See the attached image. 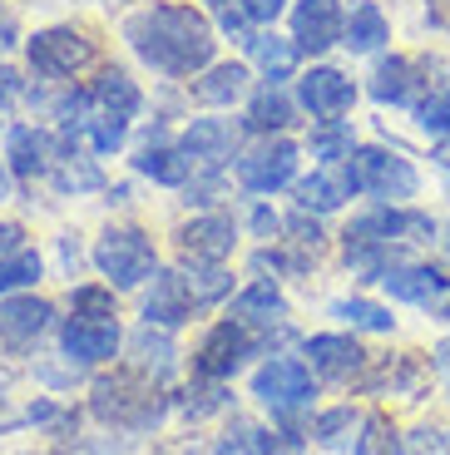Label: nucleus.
<instances>
[{
	"label": "nucleus",
	"instance_id": "2f4dec72",
	"mask_svg": "<svg viewBox=\"0 0 450 455\" xmlns=\"http://www.w3.org/2000/svg\"><path fill=\"white\" fill-rule=\"evenodd\" d=\"M189 292H193V302H223L228 292H233V273H228L223 262H189Z\"/></svg>",
	"mask_w": 450,
	"mask_h": 455
},
{
	"label": "nucleus",
	"instance_id": "0eeeda50",
	"mask_svg": "<svg viewBox=\"0 0 450 455\" xmlns=\"http://www.w3.org/2000/svg\"><path fill=\"white\" fill-rule=\"evenodd\" d=\"M25 55H30V69L40 80H69V75L94 65V40L75 25H50V30L30 35Z\"/></svg>",
	"mask_w": 450,
	"mask_h": 455
},
{
	"label": "nucleus",
	"instance_id": "58836bf2",
	"mask_svg": "<svg viewBox=\"0 0 450 455\" xmlns=\"http://www.w3.org/2000/svg\"><path fill=\"white\" fill-rule=\"evenodd\" d=\"M213 455H258V426L233 421L223 435H218V451Z\"/></svg>",
	"mask_w": 450,
	"mask_h": 455
},
{
	"label": "nucleus",
	"instance_id": "4468645a",
	"mask_svg": "<svg viewBox=\"0 0 450 455\" xmlns=\"http://www.w3.org/2000/svg\"><path fill=\"white\" fill-rule=\"evenodd\" d=\"M426 94H430V80H426V69H421L416 60L391 55V60H382V65L372 69V100H376V104L416 109Z\"/></svg>",
	"mask_w": 450,
	"mask_h": 455
},
{
	"label": "nucleus",
	"instance_id": "49530a36",
	"mask_svg": "<svg viewBox=\"0 0 450 455\" xmlns=\"http://www.w3.org/2000/svg\"><path fill=\"white\" fill-rule=\"evenodd\" d=\"M60 258H65L69 273L79 267V243H75V233H65V238H60Z\"/></svg>",
	"mask_w": 450,
	"mask_h": 455
},
{
	"label": "nucleus",
	"instance_id": "473e14b6",
	"mask_svg": "<svg viewBox=\"0 0 450 455\" xmlns=\"http://www.w3.org/2000/svg\"><path fill=\"white\" fill-rule=\"evenodd\" d=\"M351 455H406V445H401V435H396V426L376 411V416L361 421V435H357V445H351Z\"/></svg>",
	"mask_w": 450,
	"mask_h": 455
},
{
	"label": "nucleus",
	"instance_id": "9b49d317",
	"mask_svg": "<svg viewBox=\"0 0 450 455\" xmlns=\"http://www.w3.org/2000/svg\"><path fill=\"white\" fill-rule=\"evenodd\" d=\"M119 341H125L119 317H69L65 327H60V347H65V356L79 366L109 362V356L119 352Z\"/></svg>",
	"mask_w": 450,
	"mask_h": 455
},
{
	"label": "nucleus",
	"instance_id": "9d476101",
	"mask_svg": "<svg viewBox=\"0 0 450 455\" xmlns=\"http://www.w3.org/2000/svg\"><path fill=\"white\" fill-rule=\"evenodd\" d=\"M361 194V183H357V169H351V159L342 164H322V169H312L307 179L293 183V198L302 213H337L347 198Z\"/></svg>",
	"mask_w": 450,
	"mask_h": 455
},
{
	"label": "nucleus",
	"instance_id": "4c0bfd02",
	"mask_svg": "<svg viewBox=\"0 0 450 455\" xmlns=\"http://www.w3.org/2000/svg\"><path fill=\"white\" fill-rule=\"evenodd\" d=\"M75 317H119L114 287H75Z\"/></svg>",
	"mask_w": 450,
	"mask_h": 455
},
{
	"label": "nucleus",
	"instance_id": "412c9836",
	"mask_svg": "<svg viewBox=\"0 0 450 455\" xmlns=\"http://www.w3.org/2000/svg\"><path fill=\"white\" fill-rule=\"evenodd\" d=\"M382 287L396 297V302H411V307H426L436 312V302L446 297V277H440L436 262H396L391 273L382 277Z\"/></svg>",
	"mask_w": 450,
	"mask_h": 455
},
{
	"label": "nucleus",
	"instance_id": "a18cd8bd",
	"mask_svg": "<svg viewBox=\"0 0 450 455\" xmlns=\"http://www.w3.org/2000/svg\"><path fill=\"white\" fill-rule=\"evenodd\" d=\"M20 238H25V233H20L15 223H0V258H11V252H20Z\"/></svg>",
	"mask_w": 450,
	"mask_h": 455
},
{
	"label": "nucleus",
	"instance_id": "de8ad7c7",
	"mask_svg": "<svg viewBox=\"0 0 450 455\" xmlns=\"http://www.w3.org/2000/svg\"><path fill=\"white\" fill-rule=\"evenodd\" d=\"M15 94H20V80H15V75H11L5 65H0V104H5V100H15Z\"/></svg>",
	"mask_w": 450,
	"mask_h": 455
},
{
	"label": "nucleus",
	"instance_id": "c85d7f7f",
	"mask_svg": "<svg viewBox=\"0 0 450 455\" xmlns=\"http://www.w3.org/2000/svg\"><path fill=\"white\" fill-rule=\"evenodd\" d=\"M307 148H312L317 164H342L357 154V134H351L347 119H317L312 134H307Z\"/></svg>",
	"mask_w": 450,
	"mask_h": 455
},
{
	"label": "nucleus",
	"instance_id": "f03ea898",
	"mask_svg": "<svg viewBox=\"0 0 450 455\" xmlns=\"http://www.w3.org/2000/svg\"><path fill=\"white\" fill-rule=\"evenodd\" d=\"M139 84L129 80L125 69H104L90 90H79L75 100L60 104V124L90 134L94 154H119L129 139V124L139 114Z\"/></svg>",
	"mask_w": 450,
	"mask_h": 455
},
{
	"label": "nucleus",
	"instance_id": "c756f323",
	"mask_svg": "<svg viewBox=\"0 0 450 455\" xmlns=\"http://www.w3.org/2000/svg\"><path fill=\"white\" fill-rule=\"evenodd\" d=\"M243 124L258 129V134H282V129L293 124V100H287L277 84H268V90L248 104V119H243Z\"/></svg>",
	"mask_w": 450,
	"mask_h": 455
},
{
	"label": "nucleus",
	"instance_id": "39448f33",
	"mask_svg": "<svg viewBox=\"0 0 450 455\" xmlns=\"http://www.w3.org/2000/svg\"><path fill=\"white\" fill-rule=\"evenodd\" d=\"M90 258L114 292L139 287L158 273V252H154V243H149V233H139V228H104Z\"/></svg>",
	"mask_w": 450,
	"mask_h": 455
},
{
	"label": "nucleus",
	"instance_id": "72a5a7b5",
	"mask_svg": "<svg viewBox=\"0 0 450 455\" xmlns=\"http://www.w3.org/2000/svg\"><path fill=\"white\" fill-rule=\"evenodd\" d=\"M40 273H45V262H40V252H30V248L0 258V297H15L20 287L40 283Z\"/></svg>",
	"mask_w": 450,
	"mask_h": 455
},
{
	"label": "nucleus",
	"instance_id": "20e7f679",
	"mask_svg": "<svg viewBox=\"0 0 450 455\" xmlns=\"http://www.w3.org/2000/svg\"><path fill=\"white\" fill-rule=\"evenodd\" d=\"M253 396L272 411V421H282L287 431H293L297 416H302V411L312 406V396H317L312 366H307L302 356H277L272 352L268 362L253 371Z\"/></svg>",
	"mask_w": 450,
	"mask_h": 455
},
{
	"label": "nucleus",
	"instance_id": "2eb2a0df",
	"mask_svg": "<svg viewBox=\"0 0 450 455\" xmlns=\"http://www.w3.org/2000/svg\"><path fill=\"white\" fill-rule=\"evenodd\" d=\"M342 25H347V15H342L337 0H297L293 5V40H297V50L322 55V50L342 45Z\"/></svg>",
	"mask_w": 450,
	"mask_h": 455
},
{
	"label": "nucleus",
	"instance_id": "7ed1b4c3",
	"mask_svg": "<svg viewBox=\"0 0 450 455\" xmlns=\"http://www.w3.org/2000/svg\"><path fill=\"white\" fill-rule=\"evenodd\" d=\"M90 406L104 426H119V431H154V426L164 421L169 401L158 396L154 381H144V376H134V371H119V376H100V381H94Z\"/></svg>",
	"mask_w": 450,
	"mask_h": 455
},
{
	"label": "nucleus",
	"instance_id": "c03bdc74",
	"mask_svg": "<svg viewBox=\"0 0 450 455\" xmlns=\"http://www.w3.org/2000/svg\"><path fill=\"white\" fill-rule=\"evenodd\" d=\"M282 5H287V0H248V15H253V20H277V15H282Z\"/></svg>",
	"mask_w": 450,
	"mask_h": 455
},
{
	"label": "nucleus",
	"instance_id": "bb28decb",
	"mask_svg": "<svg viewBox=\"0 0 450 455\" xmlns=\"http://www.w3.org/2000/svg\"><path fill=\"white\" fill-rule=\"evenodd\" d=\"M248 65H208L203 69V80L193 84V94H198V104H213V109H223V104H237L243 94H248Z\"/></svg>",
	"mask_w": 450,
	"mask_h": 455
},
{
	"label": "nucleus",
	"instance_id": "e433bc0d",
	"mask_svg": "<svg viewBox=\"0 0 450 455\" xmlns=\"http://www.w3.org/2000/svg\"><path fill=\"white\" fill-rule=\"evenodd\" d=\"M179 406H183V416L198 421V416H208V411H223L228 406V391H223V381H208V376H203V387H189Z\"/></svg>",
	"mask_w": 450,
	"mask_h": 455
},
{
	"label": "nucleus",
	"instance_id": "a19ab883",
	"mask_svg": "<svg viewBox=\"0 0 450 455\" xmlns=\"http://www.w3.org/2000/svg\"><path fill=\"white\" fill-rule=\"evenodd\" d=\"M282 228H287V223H282L272 208H253V233H258V238H277Z\"/></svg>",
	"mask_w": 450,
	"mask_h": 455
},
{
	"label": "nucleus",
	"instance_id": "a211bd4d",
	"mask_svg": "<svg viewBox=\"0 0 450 455\" xmlns=\"http://www.w3.org/2000/svg\"><path fill=\"white\" fill-rule=\"evenodd\" d=\"M233 322H243V327L258 337V347L272 337V327H287V302H282V292L268 283V277H258V283L248 287V292L233 297V312H228Z\"/></svg>",
	"mask_w": 450,
	"mask_h": 455
},
{
	"label": "nucleus",
	"instance_id": "79ce46f5",
	"mask_svg": "<svg viewBox=\"0 0 450 455\" xmlns=\"http://www.w3.org/2000/svg\"><path fill=\"white\" fill-rule=\"evenodd\" d=\"M411 445H416V455H450V441H440V431H416Z\"/></svg>",
	"mask_w": 450,
	"mask_h": 455
},
{
	"label": "nucleus",
	"instance_id": "f704fd0d",
	"mask_svg": "<svg viewBox=\"0 0 450 455\" xmlns=\"http://www.w3.org/2000/svg\"><path fill=\"white\" fill-rule=\"evenodd\" d=\"M416 124L436 139H450V80L430 84V94L416 104Z\"/></svg>",
	"mask_w": 450,
	"mask_h": 455
},
{
	"label": "nucleus",
	"instance_id": "6ab92c4d",
	"mask_svg": "<svg viewBox=\"0 0 450 455\" xmlns=\"http://www.w3.org/2000/svg\"><path fill=\"white\" fill-rule=\"evenodd\" d=\"M134 169L144 173V179L164 183V188H183V183L193 179V154L183 144H169L164 129H154V134L144 139V148L134 154Z\"/></svg>",
	"mask_w": 450,
	"mask_h": 455
},
{
	"label": "nucleus",
	"instance_id": "f8f14e48",
	"mask_svg": "<svg viewBox=\"0 0 450 455\" xmlns=\"http://www.w3.org/2000/svg\"><path fill=\"white\" fill-rule=\"evenodd\" d=\"M297 104H302L312 119H342V114H351V104H357V84H351L342 69L317 65L297 80Z\"/></svg>",
	"mask_w": 450,
	"mask_h": 455
},
{
	"label": "nucleus",
	"instance_id": "ddd939ff",
	"mask_svg": "<svg viewBox=\"0 0 450 455\" xmlns=\"http://www.w3.org/2000/svg\"><path fill=\"white\" fill-rule=\"evenodd\" d=\"M50 327H55V307H50L45 297H5L0 302V347L25 352Z\"/></svg>",
	"mask_w": 450,
	"mask_h": 455
},
{
	"label": "nucleus",
	"instance_id": "393cba45",
	"mask_svg": "<svg viewBox=\"0 0 450 455\" xmlns=\"http://www.w3.org/2000/svg\"><path fill=\"white\" fill-rule=\"evenodd\" d=\"M183 148L193 154V164H208V169H218L223 159H233L237 129L228 124V119H193V124L183 129Z\"/></svg>",
	"mask_w": 450,
	"mask_h": 455
},
{
	"label": "nucleus",
	"instance_id": "37998d69",
	"mask_svg": "<svg viewBox=\"0 0 450 455\" xmlns=\"http://www.w3.org/2000/svg\"><path fill=\"white\" fill-rule=\"evenodd\" d=\"M218 194H223V183H218V179H203V183H193V188H189V204L208 208V204H218Z\"/></svg>",
	"mask_w": 450,
	"mask_h": 455
},
{
	"label": "nucleus",
	"instance_id": "aec40b11",
	"mask_svg": "<svg viewBox=\"0 0 450 455\" xmlns=\"http://www.w3.org/2000/svg\"><path fill=\"white\" fill-rule=\"evenodd\" d=\"M193 292H189V277L183 273H154V287H149V297H144V322L149 327H164V331H173V327H183V322L193 317Z\"/></svg>",
	"mask_w": 450,
	"mask_h": 455
},
{
	"label": "nucleus",
	"instance_id": "a878e982",
	"mask_svg": "<svg viewBox=\"0 0 450 455\" xmlns=\"http://www.w3.org/2000/svg\"><path fill=\"white\" fill-rule=\"evenodd\" d=\"M50 183H55L60 194H94V188H104V173H100V164L94 159H84L79 148H55V159H50Z\"/></svg>",
	"mask_w": 450,
	"mask_h": 455
},
{
	"label": "nucleus",
	"instance_id": "09e8293b",
	"mask_svg": "<svg viewBox=\"0 0 450 455\" xmlns=\"http://www.w3.org/2000/svg\"><path fill=\"white\" fill-rule=\"evenodd\" d=\"M430 366L450 376V337H446V341H436V356H430Z\"/></svg>",
	"mask_w": 450,
	"mask_h": 455
},
{
	"label": "nucleus",
	"instance_id": "f3484780",
	"mask_svg": "<svg viewBox=\"0 0 450 455\" xmlns=\"http://www.w3.org/2000/svg\"><path fill=\"white\" fill-rule=\"evenodd\" d=\"M233 243H237V228H233V218H223V213H203V218H193V223L179 228L183 262H228Z\"/></svg>",
	"mask_w": 450,
	"mask_h": 455
},
{
	"label": "nucleus",
	"instance_id": "423d86ee",
	"mask_svg": "<svg viewBox=\"0 0 450 455\" xmlns=\"http://www.w3.org/2000/svg\"><path fill=\"white\" fill-rule=\"evenodd\" d=\"M351 169H357V183L361 194H372L376 204H411L421 194V173L416 164L396 154V148H382V144H366L351 154Z\"/></svg>",
	"mask_w": 450,
	"mask_h": 455
},
{
	"label": "nucleus",
	"instance_id": "3c124183",
	"mask_svg": "<svg viewBox=\"0 0 450 455\" xmlns=\"http://www.w3.org/2000/svg\"><path fill=\"white\" fill-rule=\"evenodd\" d=\"M0 198H11V169L0 164Z\"/></svg>",
	"mask_w": 450,
	"mask_h": 455
},
{
	"label": "nucleus",
	"instance_id": "6e6552de",
	"mask_svg": "<svg viewBox=\"0 0 450 455\" xmlns=\"http://www.w3.org/2000/svg\"><path fill=\"white\" fill-rule=\"evenodd\" d=\"M237 183L248 194H277V188L297 183V144L287 134H262L237 159Z\"/></svg>",
	"mask_w": 450,
	"mask_h": 455
},
{
	"label": "nucleus",
	"instance_id": "1a4fd4ad",
	"mask_svg": "<svg viewBox=\"0 0 450 455\" xmlns=\"http://www.w3.org/2000/svg\"><path fill=\"white\" fill-rule=\"evenodd\" d=\"M248 356H258V337H253L243 322L223 317L208 337L198 341V352H193V371L208 376V381H228V376L248 362Z\"/></svg>",
	"mask_w": 450,
	"mask_h": 455
},
{
	"label": "nucleus",
	"instance_id": "5701e85b",
	"mask_svg": "<svg viewBox=\"0 0 450 455\" xmlns=\"http://www.w3.org/2000/svg\"><path fill=\"white\" fill-rule=\"evenodd\" d=\"M386 40H391L386 11L376 5V0H357V5L347 11V25H342V45H347L351 55H376Z\"/></svg>",
	"mask_w": 450,
	"mask_h": 455
},
{
	"label": "nucleus",
	"instance_id": "7c9ffc66",
	"mask_svg": "<svg viewBox=\"0 0 450 455\" xmlns=\"http://www.w3.org/2000/svg\"><path fill=\"white\" fill-rule=\"evenodd\" d=\"M332 317H342L347 327H357V331H391L396 327L391 307L366 302V297H342V302H332Z\"/></svg>",
	"mask_w": 450,
	"mask_h": 455
},
{
	"label": "nucleus",
	"instance_id": "dca6fc26",
	"mask_svg": "<svg viewBox=\"0 0 450 455\" xmlns=\"http://www.w3.org/2000/svg\"><path fill=\"white\" fill-rule=\"evenodd\" d=\"M302 352H307V366H312V376H322V381H351V376L366 366V352L357 347V337H342V331L307 337V341H302Z\"/></svg>",
	"mask_w": 450,
	"mask_h": 455
},
{
	"label": "nucleus",
	"instance_id": "8fccbe9b",
	"mask_svg": "<svg viewBox=\"0 0 450 455\" xmlns=\"http://www.w3.org/2000/svg\"><path fill=\"white\" fill-rule=\"evenodd\" d=\"M436 267H440V277L450 283V228H446V238H440V262Z\"/></svg>",
	"mask_w": 450,
	"mask_h": 455
},
{
	"label": "nucleus",
	"instance_id": "ea45409f",
	"mask_svg": "<svg viewBox=\"0 0 450 455\" xmlns=\"http://www.w3.org/2000/svg\"><path fill=\"white\" fill-rule=\"evenodd\" d=\"M287 233H293V248L302 252V258H317V248H322V228H317V218H307L302 208H297V218H287Z\"/></svg>",
	"mask_w": 450,
	"mask_h": 455
},
{
	"label": "nucleus",
	"instance_id": "f257e3e1",
	"mask_svg": "<svg viewBox=\"0 0 450 455\" xmlns=\"http://www.w3.org/2000/svg\"><path fill=\"white\" fill-rule=\"evenodd\" d=\"M125 40L144 65H154L158 75H173V80L203 75L213 65V50H218L213 25L203 20L193 5H173V0H158L149 11L129 15Z\"/></svg>",
	"mask_w": 450,
	"mask_h": 455
},
{
	"label": "nucleus",
	"instance_id": "cd10ccee",
	"mask_svg": "<svg viewBox=\"0 0 450 455\" xmlns=\"http://www.w3.org/2000/svg\"><path fill=\"white\" fill-rule=\"evenodd\" d=\"M253 60H258V69L268 75V84H282L297 75V40H277V35H253Z\"/></svg>",
	"mask_w": 450,
	"mask_h": 455
},
{
	"label": "nucleus",
	"instance_id": "c9c22d12",
	"mask_svg": "<svg viewBox=\"0 0 450 455\" xmlns=\"http://www.w3.org/2000/svg\"><path fill=\"white\" fill-rule=\"evenodd\" d=\"M361 426V416L351 406H337V411H322L312 421V435H317V445H326V451H342L347 445V435Z\"/></svg>",
	"mask_w": 450,
	"mask_h": 455
},
{
	"label": "nucleus",
	"instance_id": "4be33fe9",
	"mask_svg": "<svg viewBox=\"0 0 450 455\" xmlns=\"http://www.w3.org/2000/svg\"><path fill=\"white\" fill-rule=\"evenodd\" d=\"M173 366H179V352H173V341L164 337V327H149L134 331L129 337V371L144 376V381H154V387H164L173 376Z\"/></svg>",
	"mask_w": 450,
	"mask_h": 455
},
{
	"label": "nucleus",
	"instance_id": "b1692460",
	"mask_svg": "<svg viewBox=\"0 0 450 455\" xmlns=\"http://www.w3.org/2000/svg\"><path fill=\"white\" fill-rule=\"evenodd\" d=\"M5 159H11L15 179H35V173H50V159H55V144H50L45 129L15 124L5 134Z\"/></svg>",
	"mask_w": 450,
	"mask_h": 455
}]
</instances>
